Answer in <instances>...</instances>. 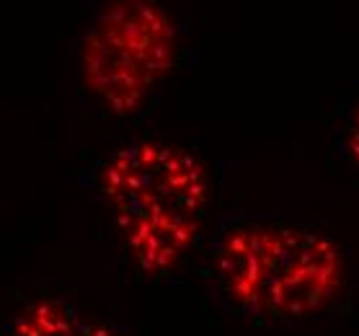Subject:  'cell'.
<instances>
[{
	"label": "cell",
	"mask_w": 359,
	"mask_h": 336,
	"mask_svg": "<svg viewBox=\"0 0 359 336\" xmlns=\"http://www.w3.org/2000/svg\"><path fill=\"white\" fill-rule=\"evenodd\" d=\"M98 191L132 264L147 277H165L202 236L210 173L176 142L132 140L101 163Z\"/></svg>",
	"instance_id": "6da1fadb"
},
{
	"label": "cell",
	"mask_w": 359,
	"mask_h": 336,
	"mask_svg": "<svg viewBox=\"0 0 359 336\" xmlns=\"http://www.w3.org/2000/svg\"><path fill=\"white\" fill-rule=\"evenodd\" d=\"M344 254L313 228L245 222L225 230L212 251V279L230 311L264 323L311 318L341 293Z\"/></svg>",
	"instance_id": "7a4b0ae2"
},
{
	"label": "cell",
	"mask_w": 359,
	"mask_h": 336,
	"mask_svg": "<svg viewBox=\"0 0 359 336\" xmlns=\"http://www.w3.org/2000/svg\"><path fill=\"white\" fill-rule=\"evenodd\" d=\"M176 55V21L158 0H114L83 34L78 75L98 107L132 116L171 75Z\"/></svg>",
	"instance_id": "3957f363"
},
{
	"label": "cell",
	"mask_w": 359,
	"mask_h": 336,
	"mask_svg": "<svg viewBox=\"0 0 359 336\" xmlns=\"http://www.w3.org/2000/svg\"><path fill=\"white\" fill-rule=\"evenodd\" d=\"M8 336H122L114 326L83 313L62 297H39L21 308Z\"/></svg>",
	"instance_id": "277c9868"
},
{
	"label": "cell",
	"mask_w": 359,
	"mask_h": 336,
	"mask_svg": "<svg viewBox=\"0 0 359 336\" xmlns=\"http://www.w3.org/2000/svg\"><path fill=\"white\" fill-rule=\"evenodd\" d=\"M346 153L359 166V107L354 112V116H351L349 130H346Z\"/></svg>",
	"instance_id": "5b68a950"
}]
</instances>
